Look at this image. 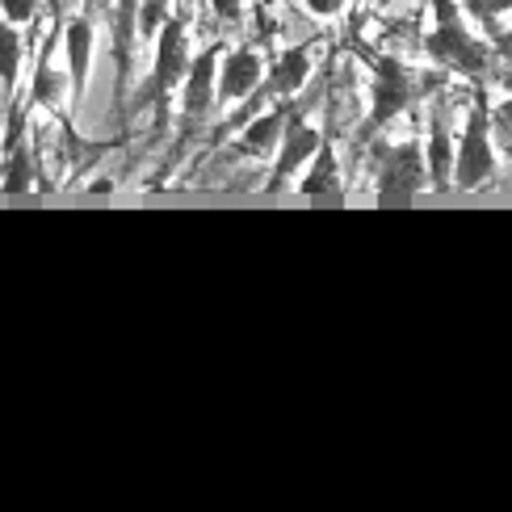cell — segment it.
Returning a JSON list of instances; mask_svg holds the SVG:
<instances>
[{"instance_id": "cell-1", "label": "cell", "mask_w": 512, "mask_h": 512, "mask_svg": "<svg viewBox=\"0 0 512 512\" xmlns=\"http://www.w3.org/2000/svg\"><path fill=\"white\" fill-rule=\"evenodd\" d=\"M152 42H156L152 72H147V80L139 84L135 93H126L122 122L131 118L135 110H156V122L160 126L168 122V101L177 97V84H181V76L189 68V55H194V47H189V17L185 13H168Z\"/></svg>"}, {"instance_id": "cell-2", "label": "cell", "mask_w": 512, "mask_h": 512, "mask_svg": "<svg viewBox=\"0 0 512 512\" xmlns=\"http://www.w3.org/2000/svg\"><path fill=\"white\" fill-rule=\"evenodd\" d=\"M437 89V76L412 68V63H403L399 55H374L370 59V114L361 122V143H370L378 131H387V126L403 114L412 110L420 97H429Z\"/></svg>"}, {"instance_id": "cell-3", "label": "cell", "mask_w": 512, "mask_h": 512, "mask_svg": "<svg viewBox=\"0 0 512 512\" xmlns=\"http://www.w3.org/2000/svg\"><path fill=\"white\" fill-rule=\"evenodd\" d=\"M424 55L454 76L479 80L487 72V42L466 26L458 0H433V26L424 34Z\"/></svg>"}, {"instance_id": "cell-4", "label": "cell", "mask_w": 512, "mask_h": 512, "mask_svg": "<svg viewBox=\"0 0 512 512\" xmlns=\"http://www.w3.org/2000/svg\"><path fill=\"white\" fill-rule=\"evenodd\" d=\"M487 93L466 105V122L454 135V164H450V189H479L496 177V139L492 122H487Z\"/></svg>"}, {"instance_id": "cell-5", "label": "cell", "mask_w": 512, "mask_h": 512, "mask_svg": "<svg viewBox=\"0 0 512 512\" xmlns=\"http://www.w3.org/2000/svg\"><path fill=\"white\" fill-rule=\"evenodd\" d=\"M370 147H374V194L378 198H416L429 189L424 152L416 139H403V143L370 139Z\"/></svg>"}, {"instance_id": "cell-6", "label": "cell", "mask_w": 512, "mask_h": 512, "mask_svg": "<svg viewBox=\"0 0 512 512\" xmlns=\"http://www.w3.org/2000/svg\"><path fill=\"white\" fill-rule=\"evenodd\" d=\"M319 139H324V131L307 118V105H298V97H294V110L282 126V139H277V147H273V168H269L265 194H282V189L290 185V177L303 173V164L311 160Z\"/></svg>"}, {"instance_id": "cell-7", "label": "cell", "mask_w": 512, "mask_h": 512, "mask_svg": "<svg viewBox=\"0 0 512 512\" xmlns=\"http://www.w3.org/2000/svg\"><path fill=\"white\" fill-rule=\"evenodd\" d=\"M59 47H63V72H68V97L72 105L89 93V72H93V51H97V26L89 13H76L59 26Z\"/></svg>"}, {"instance_id": "cell-8", "label": "cell", "mask_w": 512, "mask_h": 512, "mask_svg": "<svg viewBox=\"0 0 512 512\" xmlns=\"http://www.w3.org/2000/svg\"><path fill=\"white\" fill-rule=\"evenodd\" d=\"M265 76V59L256 47H231L219 51V72H215V105H240L256 93Z\"/></svg>"}, {"instance_id": "cell-9", "label": "cell", "mask_w": 512, "mask_h": 512, "mask_svg": "<svg viewBox=\"0 0 512 512\" xmlns=\"http://www.w3.org/2000/svg\"><path fill=\"white\" fill-rule=\"evenodd\" d=\"M114 110L122 118L126 93H131V76H135V47H139V0H118L114 5Z\"/></svg>"}, {"instance_id": "cell-10", "label": "cell", "mask_w": 512, "mask_h": 512, "mask_svg": "<svg viewBox=\"0 0 512 512\" xmlns=\"http://www.w3.org/2000/svg\"><path fill=\"white\" fill-rule=\"evenodd\" d=\"M219 42H210V47H202L198 55H189V68L177 84L181 93V114L185 122H198L206 118L210 110H215V72H219Z\"/></svg>"}, {"instance_id": "cell-11", "label": "cell", "mask_w": 512, "mask_h": 512, "mask_svg": "<svg viewBox=\"0 0 512 512\" xmlns=\"http://www.w3.org/2000/svg\"><path fill=\"white\" fill-rule=\"evenodd\" d=\"M290 110H294V97L290 101H273V105H265V110H256L252 118H244L236 131H231V135H236L231 152L248 156V160L273 156V147H277V139H282V126H286Z\"/></svg>"}, {"instance_id": "cell-12", "label": "cell", "mask_w": 512, "mask_h": 512, "mask_svg": "<svg viewBox=\"0 0 512 512\" xmlns=\"http://www.w3.org/2000/svg\"><path fill=\"white\" fill-rule=\"evenodd\" d=\"M424 177H429V189L445 194L450 189V164H454V131H450V114L437 101L429 110V126H424Z\"/></svg>"}, {"instance_id": "cell-13", "label": "cell", "mask_w": 512, "mask_h": 512, "mask_svg": "<svg viewBox=\"0 0 512 512\" xmlns=\"http://www.w3.org/2000/svg\"><path fill=\"white\" fill-rule=\"evenodd\" d=\"M55 51H59V34L42 42L38 55H34V72H30V89H26V110H38V105H42V110H55V105L68 97V72L59 68Z\"/></svg>"}, {"instance_id": "cell-14", "label": "cell", "mask_w": 512, "mask_h": 512, "mask_svg": "<svg viewBox=\"0 0 512 512\" xmlns=\"http://www.w3.org/2000/svg\"><path fill=\"white\" fill-rule=\"evenodd\" d=\"M298 194H307V198H336V194H345V177H340V160H336V147H332L328 135L319 139L311 160L303 164Z\"/></svg>"}, {"instance_id": "cell-15", "label": "cell", "mask_w": 512, "mask_h": 512, "mask_svg": "<svg viewBox=\"0 0 512 512\" xmlns=\"http://www.w3.org/2000/svg\"><path fill=\"white\" fill-rule=\"evenodd\" d=\"M21 68H26V42H21V26H9L0 17V101H13L17 84H21Z\"/></svg>"}, {"instance_id": "cell-16", "label": "cell", "mask_w": 512, "mask_h": 512, "mask_svg": "<svg viewBox=\"0 0 512 512\" xmlns=\"http://www.w3.org/2000/svg\"><path fill=\"white\" fill-rule=\"evenodd\" d=\"M508 5L512 0H466V9H471V17L483 21V30L492 38H504V17H508Z\"/></svg>"}, {"instance_id": "cell-17", "label": "cell", "mask_w": 512, "mask_h": 512, "mask_svg": "<svg viewBox=\"0 0 512 512\" xmlns=\"http://www.w3.org/2000/svg\"><path fill=\"white\" fill-rule=\"evenodd\" d=\"M168 13H173V0H139V42H152Z\"/></svg>"}, {"instance_id": "cell-18", "label": "cell", "mask_w": 512, "mask_h": 512, "mask_svg": "<svg viewBox=\"0 0 512 512\" xmlns=\"http://www.w3.org/2000/svg\"><path fill=\"white\" fill-rule=\"evenodd\" d=\"M38 9H42V0H0V17H5L9 26H30Z\"/></svg>"}, {"instance_id": "cell-19", "label": "cell", "mask_w": 512, "mask_h": 512, "mask_svg": "<svg viewBox=\"0 0 512 512\" xmlns=\"http://www.w3.org/2000/svg\"><path fill=\"white\" fill-rule=\"evenodd\" d=\"M210 9H215L219 21H227V26H231V21L244 17V0H210Z\"/></svg>"}, {"instance_id": "cell-20", "label": "cell", "mask_w": 512, "mask_h": 512, "mask_svg": "<svg viewBox=\"0 0 512 512\" xmlns=\"http://www.w3.org/2000/svg\"><path fill=\"white\" fill-rule=\"evenodd\" d=\"M303 9L311 17H336V13H345V0H303Z\"/></svg>"}]
</instances>
